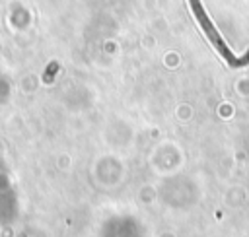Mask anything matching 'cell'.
<instances>
[{
    "instance_id": "1",
    "label": "cell",
    "mask_w": 249,
    "mask_h": 237,
    "mask_svg": "<svg viewBox=\"0 0 249 237\" xmlns=\"http://www.w3.org/2000/svg\"><path fill=\"white\" fill-rule=\"evenodd\" d=\"M191 2V8H193V14H195V17L198 19V25L202 27V31L206 33V37L210 39V43L214 45V49L233 66V64H239V60L235 58V54L228 49V45L224 43V39H222V35L214 29V25H212V21L208 19V16H206V12L202 10V4H200V0H189Z\"/></svg>"
}]
</instances>
